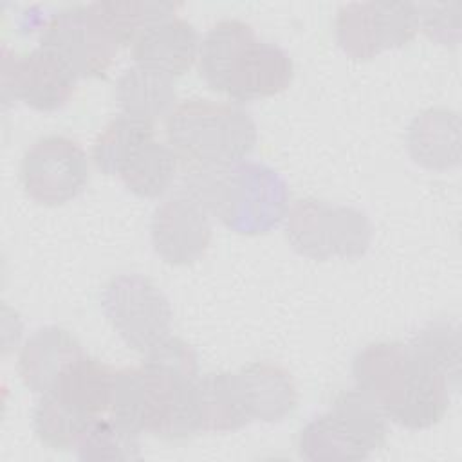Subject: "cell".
Returning <instances> with one entry per match:
<instances>
[{
	"label": "cell",
	"mask_w": 462,
	"mask_h": 462,
	"mask_svg": "<svg viewBox=\"0 0 462 462\" xmlns=\"http://www.w3.org/2000/svg\"><path fill=\"white\" fill-rule=\"evenodd\" d=\"M150 236L155 253L171 265L197 262L211 242L209 213L184 193L166 199L155 208Z\"/></svg>",
	"instance_id": "12"
},
{
	"label": "cell",
	"mask_w": 462,
	"mask_h": 462,
	"mask_svg": "<svg viewBox=\"0 0 462 462\" xmlns=\"http://www.w3.org/2000/svg\"><path fill=\"white\" fill-rule=\"evenodd\" d=\"M285 235L292 249L314 260L357 258L370 245L372 226L352 206L300 199L285 215Z\"/></svg>",
	"instance_id": "6"
},
{
	"label": "cell",
	"mask_w": 462,
	"mask_h": 462,
	"mask_svg": "<svg viewBox=\"0 0 462 462\" xmlns=\"http://www.w3.org/2000/svg\"><path fill=\"white\" fill-rule=\"evenodd\" d=\"M411 159L430 170H448L460 161V119L448 108H430L408 130Z\"/></svg>",
	"instance_id": "17"
},
{
	"label": "cell",
	"mask_w": 462,
	"mask_h": 462,
	"mask_svg": "<svg viewBox=\"0 0 462 462\" xmlns=\"http://www.w3.org/2000/svg\"><path fill=\"white\" fill-rule=\"evenodd\" d=\"M34 431L52 449L74 448L85 426L92 420L60 402L52 393H42L34 406Z\"/></svg>",
	"instance_id": "25"
},
{
	"label": "cell",
	"mask_w": 462,
	"mask_h": 462,
	"mask_svg": "<svg viewBox=\"0 0 462 462\" xmlns=\"http://www.w3.org/2000/svg\"><path fill=\"white\" fill-rule=\"evenodd\" d=\"M81 356L85 352L69 330L47 325L23 343L18 356V374L31 392L45 393Z\"/></svg>",
	"instance_id": "16"
},
{
	"label": "cell",
	"mask_w": 462,
	"mask_h": 462,
	"mask_svg": "<svg viewBox=\"0 0 462 462\" xmlns=\"http://www.w3.org/2000/svg\"><path fill=\"white\" fill-rule=\"evenodd\" d=\"M417 31L419 11L410 2H352L336 16L337 43L354 60L406 45Z\"/></svg>",
	"instance_id": "9"
},
{
	"label": "cell",
	"mask_w": 462,
	"mask_h": 462,
	"mask_svg": "<svg viewBox=\"0 0 462 462\" xmlns=\"http://www.w3.org/2000/svg\"><path fill=\"white\" fill-rule=\"evenodd\" d=\"M74 72L49 51L38 47L2 60V94L23 101L40 112H54L69 103L76 90Z\"/></svg>",
	"instance_id": "11"
},
{
	"label": "cell",
	"mask_w": 462,
	"mask_h": 462,
	"mask_svg": "<svg viewBox=\"0 0 462 462\" xmlns=\"http://www.w3.org/2000/svg\"><path fill=\"white\" fill-rule=\"evenodd\" d=\"M101 307L119 337L137 352L144 354L170 336V301L141 274L114 276L103 289Z\"/></svg>",
	"instance_id": "8"
},
{
	"label": "cell",
	"mask_w": 462,
	"mask_h": 462,
	"mask_svg": "<svg viewBox=\"0 0 462 462\" xmlns=\"http://www.w3.org/2000/svg\"><path fill=\"white\" fill-rule=\"evenodd\" d=\"M199 45L197 29L173 14L139 31L132 42V58L135 65L173 79L191 69Z\"/></svg>",
	"instance_id": "14"
},
{
	"label": "cell",
	"mask_w": 462,
	"mask_h": 462,
	"mask_svg": "<svg viewBox=\"0 0 462 462\" xmlns=\"http://www.w3.org/2000/svg\"><path fill=\"white\" fill-rule=\"evenodd\" d=\"M92 157L106 175L143 199H155L173 184L179 157L173 148L155 139L153 123L119 114L97 134Z\"/></svg>",
	"instance_id": "5"
},
{
	"label": "cell",
	"mask_w": 462,
	"mask_h": 462,
	"mask_svg": "<svg viewBox=\"0 0 462 462\" xmlns=\"http://www.w3.org/2000/svg\"><path fill=\"white\" fill-rule=\"evenodd\" d=\"M460 4H420L419 11V27L439 43L457 45L460 38L458 23Z\"/></svg>",
	"instance_id": "28"
},
{
	"label": "cell",
	"mask_w": 462,
	"mask_h": 462,
	"mask_svg": "<svg viewBox=\"0 0 462 462\" xmlns=\"http://www.w3.org/2000/svg\"><path fill=\"white\" fill-rule=\"evenodd\" d=\"M352 374L356 386L402 428H431L448 411L453 386L410 343L379 341L366 345L356 354Z\"/></svg>",
	"instance_id": "1"
},
{
	"label": "cell",
	"mask_w": 462,
	"mask_h": 462,
	"mask_svg": "<svg viewBox=\"0 0 462 462\" xmlns=\"http://www.w3.org/2000/svg\"><path fill=\"white\" fill-rule=\"evenodd\" d=\"M116 101L121 114L153 123L162 116H170L175 106L173 81L168 76L134 65L117 78Z\"/></svg>",
	"instance_id": "20"
},
{
	"label": "cell",
	"mask_w": 462,
	"mask_h": 462,
	"mask_svg": "<svg viewBox=\"0 0 462 462\" xmlns=\"http://www.w3.org/2000/svg\"><path fill=\"white\" fill-rule=\"evenodd\" d=\"M328 411L368 455L384 446L388 417L383 408L357 386L341 392Z\"/></svg>",
	"instance_id": "21"
},
{
	"label": "cell",
	"mask_w": 462,
	"mask_h": 462,
	"mask_svg": "<svg viewBox=\"0 0 462 462\" xmlns=\"http://www.w3.org/2000/svg\"><path fill=\"white\" fill-rule=\"evenodd\" d=\"M300 455L307 460H363L368 453L346 433L330 411L309 420L300 431Z\"/></svg>",
	"instance_id": "24"
},
{
	"label": "cell",
	"mask_w": 462,
	"mask_h": 462,
	"mask_svg": "<svg viewBox=\"0 0 462 462\" xmlns=\"http://www.w3.org/2000/svg\"><path fill=\"white\" fill-rule=\"evenodd\" d=\"M410 346L424 357L430 365L440 370L453 388L458 386V366H460V339L458 327L446 319L428 323L415 337Z\"/></svg>",
	"instance_id": "26"
},
{
	"label": "cell",
	"mask_w": 462,
	"mask_h": 462,
	"mask_svg": "<svg viewBox=\"0 0 462 462\" xmlns=\"http://www.w3.org/2000/svg\"><path fill=\"white\" fill-rule=\"evenodd\" d=\"M119 45L132 43L146 25L170 18L179 9L171 2H96Z\"/></svg>",
	"instance_id": "27"
},
{
	"label": "cell",
	"mask_w": 462,
	"mask_h": 462,
	"mask_svg": "<svg viewBox=\"0 0 462 462\" xmlns=\"http://www.w3.org/2000/svg\"><path fill=\"white\" fill-rule=\"evenodd\" d=\"M253 38L254 29L236 18H226L209 27L199 45V70L204 81L217 92H222L224 78L236 52Z\"/></svg>",
	"instance_id": "22"
},
{
	"label": "cell",
	"mask_w": 462,
	"mask_h": 462,
	"mask_svg": "<svg viewBox=\"0 0 462 462\" xmlns=\"http://www.w3.org/2000/svg\"><path fill=\"white\" fill-rule=\"evenodd\" d=\"M195 410L199 431H235L251 422L235 372H211L197 377Z\"/></svg>",
	"instance_id": "19"
},
{
	"label": "cell",
	"mask_w": 462,
	"mask_h": 462,
	"mask_svg": "<svg viewBox=\"0 0 462 462\" xmlns=\"http://www.w3.org/2000/svg\"><path fill=\"white\" fill-rule=\"evenodd\" d=\"M235 375L249 420L280 422L294 411L298 392L283 366L271 361H254L242 366Z\"/></svg>",
	"instance_id": "15"
},
{
	"label": "cell",
	"mask_w": 462,
	"mask_h": 462,
	"mask_svg": "<svg viewBox=\"0 0 462 462\" xmlns=\"http://www.w3.org/2000/svg\"><path fill=\"white\" fill-rule=\"evenodd\" d=\"M180 193L191 197L229 229L245 235L269 231L287 211L283 179L256 162L240 161L224 166L184 162Z\"/></svg>",
	"instance_id": "2"
},
{
	"label": "cell",
	"mask_w": 462,
	"mask_h": 462,
	"mask_svg": "<svg viewBox=\"0 0 462 462\" xmlns=\"http://www.w3.org/2000/svg\"><path fill=\"white\" fill-rule=\"evenodd\" d=\"M81 460H137L141 458L139 433L117 422L114 417H94L76 442Z\"/></svg>",
	"instance_id": "23"
},
{
	"label": "cell",
	"mask_w": 462,
	"mask_h": 462,
	"mask_svg": "<svg viewBox=\"0 0 462 462\" xmlns=\"http://www.w3.org/2000/svg\"><path fill=\"white\" fill-rule=\"evenodd\" d=\"M40 47L63 61L76 78H101L121 45L94 2L47 16L40 29Z\"/></svg>",
	"instance_id": "7"
},
{
	"label": "cell",
	"mask_w": 462,
	"mask_h": 462,
	"mask_svg": "<svg viewBox=\"0 0 462 462\" xmlns=\"http://www.w3.org/2000/svg\"><path fill=\"white\" fill-rule=\"evenodd\" d=\"M292 72V60L282 47L253 38L229 63L222 92L235 101L276 96L291 85Z\"/></svg>",
	"instance_id": "13"
},
{
	"label": "cell",
	"mask_w": 462,
	"mask_h": 462,
	"mask_svg": "<svg viewBox=\"0 0 462 462\" xmlns=\"http://www.w3.org/2000/svg\"><path fill=\"white\" fill-rule=\"evenodd\" d=\"M20 179L25 193L34 202L61 206L76 199L87 186V155L70 137H40L22 157Z\"/></svg>",
	"instance_id": "10"
},
{
	"label": "cell",
	"mask_w": 462,
	"mask_h": 462,
	"mask_svg": "<svg viewBox=\"0 0 462 462\" xmlns=\"http://www.w3.org/2000/svg\"><path fill=\"white\" fill-rule=\"evenodd\" d=\"M195 381L144 361L137 368L117 370L110 417L135 433L188 439L199 431Z\"/></svg>",
	"instance_id": "3"
},
{
	"label": "cell",
	"mask_w": 462,
	"mask_h": 462,
	"mask_svg": "<svg viewBox=\"0 0 462 462\" xmlns=\"http://www.w3.org/2000/svg\"><path fill=\"white\" fill-rule=\"evenodd\" d=\"M114 377L116 370L85 354L60 375L49 393L76 413L94 419L110 410Z\"/></svg>",
	"instance_id": "18"
},
{
	"label": "cell",
	"mask_w": 462,
	"mask_h": 462,
	"mask_svg": "<svg viewBox=\"0 0 462 462\" xmlns=\"http://www.w3.org/2000/svg\"><path fill=\"white\" fill-rule=\"evenodd\" d=\"M168 144L186 164L224 166L244 161L256 144V125L235 103L193 97L173 106L166 121Z\"/></svg>",
	"instance_id": "4"
}]
</instances>
